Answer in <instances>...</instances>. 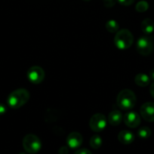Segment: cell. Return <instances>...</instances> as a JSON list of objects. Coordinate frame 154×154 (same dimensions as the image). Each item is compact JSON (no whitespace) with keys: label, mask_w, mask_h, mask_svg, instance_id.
I'll list each match as a JSON object with an SVG mask.
<instances>
[{"label":"cell","mask_w":154,"mask_h":154,"mask_svg":"<svg viewBox=\"0 0 154 154\" xmlns=\"http://www.w3.org/2000/svg\"><path fill=\"white\" fill-rule=\"evenodd\" d=\"M105 27L109 32L115 33L116 32H118V30H119V25L116 20H110L107 21L105 25Z\"/></svg>","instance_id":"9a60e30c"},{"label":"cell","mask_w":154,"mask_h":154,"mask_svg":"<svg viewBox=\"0 0 154 154\" xmlns=\"http://www.w3.org/2000/svg\"><path fill=\"white\" fill-rule=\"evenodd\" d=\"M90 146L93 149H98L102 145V138L98 135H95L91 138L89 141Z\"/></svg>","instance_id":"2e32d148"},{"label":"cell","mask_w":154,"mask_h":154,"mask_svg":"<svg viewBox=\"0 0 154 154\" xmlns=\"http://www.w3.org/2000/svg\"><path fill=\"white\" fill-rule=\"evenodd\" d=\"M141 30L145 35H150L154 31V23L149 18H146L141 23Z\"/></svg>","instance_id":"4fadbf2b"},{"label":"cell","mask_w":154,"mask_h":154,"mask_svg":"<svg viewBox=\"0 0 154 154\" xmlns=\"http://www.w3.org/2000/svg\"><path fill=\"white\" fill-rule=\"evenodd\" d=\"M117 105L122 110L132 109L136 105L137 98L135 94L131 90L125 89L119 92L116 99Z\"/></svg>","instance_id":"7a4b0ae2"},{"label":"cell","mask_w":154,"mask_h":154,"mask_svg":"<svg viewBox=\"0 0 154 154\" xmlns=\"http://www.w3.org/2000/svg\"><path fill=\"white\" fill-rule=\"evenodd\" d=\"M89 126L93 132H102L107 126V118L103 114H95L91 117Z\"/></svg>","instance_id":"8992f818"},{"label":"cell","mask_w":154,"mask_h":154,"mask_svg":"<svg viewBox=\"0 0 154 154\" xmlns=\"http://www.w3.org/2000/svg\"><path fill=\"white\" fill-rule=\"evenodd\" d=\"M137 135L140 138H143V139L148 138L151 135L150 129L149 127H147V126H143V127L138 129V131H137Z\"/></svg>","instance_id":"e0dca14e"},{"label":"cell","mask_w":154,"mask_h":154,"mask_svg":"<svg viewBox=\"0 0 154 154\" xmlns=\"http://www.w3.org/2000/svg\"><path fill=\"white\" fill-rule=\"evenodd\" d=\"M116 1H117L119 4L122 5L128 6L131 5V4H133L135 0H116Z\"/></svg>","instance_id":"ffe728a7"},{"label":"cell","mask_w":154,"mask_h":154,"mask_svg":"<svg viewBox=\"0 0 154 154\" xmlns=\"http://www.w3.org/2000/svg\"><path fill=\"white\" fill-rule=\"evenodd\" d=\"M134 42L133 35L129 30L123 29L116 32L114 37V44L119 50L128 49Z\"/></svg>","instance_id":"3957f363"},{"label":"cell","mask_w":154,"mask_h":154,"mask_svg":"<svg viewBox=\"0 0 154 154\" xmlns=\"http://www.w3.org/2000/svg\"><path fill=\"white\" fill-rule=\"evenodd\" d=\"M18 154H26L25 153H18Z\"/></svg>","instance_id":"484cf974"},{"label":"cell","mask_w":154,"mask_h":154,"mask_svg":"<svg viewBox=\"0 0 154 154\" xmlns=\"http://www.w3.org/2000/svg\"><path fill=\"white\" fill-rule=\"evenodd\" d=\"M30 99V93L24 88H20L9 94L7 103L10 108L17 109L25 105Z\"/></svg>","instance_id":"6da1fadb"},{"label":"cell","mask_w":154,"mask_h":154,"mask_svg":"<svg viewBox=\"0 0 154 154\" xmlns=\"http://www.w3.org/2000/svg\"><path fill=\"white\" fill-rule=\"evenodd\" d=\"M149 93H150L152 97L154 99V81L152 83L150 86V88H149Z\"/></svg>","instance_id":"cb8c5ba5"},{"label":"cell","mask_w":154,"mask_h":154,"mask_svg":"<svg viewBox=\"0 0 154 154\" xmlns=\"http://www.w3.org/2000/svg\"><path fill=\"white\" fill-rule=\"evenodd\" d=\"M23 147L27 153L35 154L42 148V142L38 136L33 134H29L23 139Z\"/></svg>","instance_id":"277c9868"},{"label":"cell","mask_w":154,"mask_h":154,"mask_svg":"<svg viewBox=\"0 0 154 154\" xmlns=\"http://www.w3.org/2000/svg\"><path fill=\"white\" fill-rule=\"evenodd\" d=\"M142 118L147 122H154V102H146L140 108Z\"/></svg>","instance_id":"ba28073f"},{"label":"cell","mask_w":154,"mask_h":154,"mask_svg":"<svg viewBox=\"0 0 154 154\" xmlns=\"http://www.w3.org/2000/svg\"><path fill=\"white\" fill-rule=\"evenodd\" d=\"M134 82L139 87H145L149 84L150 78H149V77L148 75L140 73L136 75L135 78H134Z\"/></svg>","instance_id":"5bb4252c"},{"label":"cell","mask_w":154,"mask_h":154,"mask_svg":"<svg viewBox=\"0 0 154 154\" xmlns=\"http://www.w3.org/2000/svg\"><path fill=\"white\" fill-rule=\"evenodd\" d=\"M148 8H149V4L146 1H140L139 2H137V4L135 6L136 11L137 12H140V13L146 11Z\"/></svg>","instance_id":"ac0fdd59"},{"label":"cell","mask_w":154,"mask_h":154,"mask_svg":"<svg viewBox=\"0 0 154 154\" xmlns=\"http://www.w3.org/2000/svg\"><path fill=\"white\" fill-rule=\"evenodd\" d=\"M137 51L140 55L148 56L153 50V44L152 39L148 36H142L137 40L136 45Z\"/></svg>","instance_id":"5b68a950"},{"label":"cell","mask_w":154,"mask_h":154,"mask_svg":"<svg viewBox=\"0 0 154 154\" xmlns=\"http://www.w3.org/2000/svg\"><path fill=\"white\" fill-rule=\"evenodd\" d=\"M123 120L125 124L128 127L132 128V129L139 126L141 122L140 115L134 111H129V112L125 113L123 117Z\"/></svg>","instance_id":"9c48e42d"},{"label":"cell","mask_w":154,"mask_h":154,"mask_svg":"<svg viewBox=\"0 0 154 154\" xmlns=\"http://www.w3.org/2000/svg\"><path fill=\"white\" fill-rule=\"evenodd\" d=\"M6 111H7V108L4 105L0 103V115H2V114H5Z\"/></svg>","instance_id":"603a6c76"},{"label":"cell","mask_w":154,"mask_h":154,"mask_svg":"<svg viewBox=\"0 0 154 154\" xmlns=\"http://www.w3.org/2000/svg\"><path fill=\"white\" fill-rule=\"evenodd\" d=\"M27 75L28 80L32 84H39L43 81L45 74L42 68L40 66H34L29 69Z\"/></svg>","instance_id":"52a82bcc"},{"label":"cell","mask_w":154,"mask_h":154,"mask_svg":"<svg viewBox=\"0 0 154 154\" xmlns=\"http://www.w3.org/2000/svg\"><path fill=\"white\" fill-rule=\"evenodd\" d=\"M68 152H69V150H68L67 147H66V146H63L58 150L59 154H67Z\"/></svg>","instance_id":"7402d4cb"},{"label":"cell","mask_w":154,"mask_h":154,"mask_svg":"<svg viewBox=\"0 0 154 154\" xmlns=\"http://www.w3.org/2000/svg\"><path fill=\"white\" fill-rule=\"evenodd\" d=\"M83 138L79 132H72L68 135L66 138V144L69 147L72 149H76L82 145Z\"/></svg>","instance_id":"30bf717a"},{"label":"cell","mask_w":154,"mask_h":154,"mask_svg":"<svg viewBox=\"0 0 154 154\" xmlns=\"http://www.w3.org/2000/svg\"><path fill=\"white\" fill-rule=\"evenodd\" d=\"M118 140L123 144H130L134 141V135L128 130H122L118 135Z\"/></svg>","instance_id":"8fae6325"},{"label":"cell","mask_w":154,"mask_h":154,"mask_svg":"<svg viewBox=\"0 0 154 154\" xmlns=\"http://www.w3.org/2000/svg\"><path fill=\"white\" fill-rule=\"evenodd\" d=\"M74 154H92V153H91L90 150H88V149L82 148V149H79V150H78L77 151H75Z\"/></svg>","instance_id":"44dd1931"},{"label":"cell","mask_w":154,"mask_h":154,"mask_svg":"<svg viewBox=\"0 0 154 154\" xmlns=\"http://www.w3.org/2000/svg\"><path fill=\"white\" fill-rule=\"evenodd\" d=\"M149 78H150V80H152V81H154V69L149 71Z\"/></svg>","instance_id":"d4e9b609"},{"label":"cell","mask_w":154,"mask_h":154,"mask_svg":"<svg viewBox=\"0 0 154 154\" xmlns=\"http://www.w3.org/2000/svg\"><path fill=\"white\" fill-rule=\"evenodd\" d=\"M84 1H90V0H84Z\"/></svg>","instance_id":"4316f807"},{"label":"cell","mask_w":154,"mask_h":154,"mask_svg":"<svg viewBox=\"0 0 154 154\" xmlns=\"http://www.w3.org/2000/svg\"><path fill=\"white\" fill-rule=\"evenodd\" d=\"M103 2L107 8H112L116 4V0H103Z\"/></svg>","instance_id":"d6986e66"},{"label":"cell","mask_w":154,"mask_h":154,"mask_svg":"<svg viewBox=\"0 0 154 154\" xmlns=\"http://www.w3.org/2000/svg\"><path fill=\"white\" fill-rule=\"evenodd\" d=\"M122 119H123V117H122V114H121L120 111H111V112L109 114L108 119H107V120H108L109 123H110V125L116 126H118V125L120 124Z\"/></svg>","instance_id":"7c38bea8"}]
</instances>
